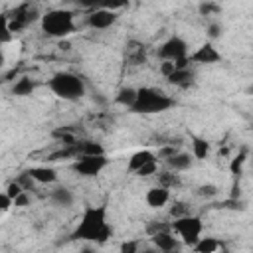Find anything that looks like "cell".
Instances as JSON below:
<instances>
[{
	"label": "cell",
	"instance_id": "obj_35",
	"mask_svg": "<svg viewBox=\"0 0 253 253\" xmlns=\"http://www.w3.org/2000/svg\"><path fill=\"white\" fill-rule=\"evenodd\" d=\"M16 182H18V184H20V186H22L24 190H30V188H32V182H34V180H32V176H30L28 172H24V174H22V176H20V178H18Z\"/></svg>",
	"mask_w": 253,
	"mask_h": 253
},
{
	"label": "cell",
	"instance_id": "obj_14",
	"mask_svg": "<svg viewBox=\"0 0 253 253\" xmlns=\"http://www.w3.org/2000/svg\"><path fill=\"white\" fill-rule=\"evenodd\" d=\"M168 83L176 85V87H190L194 83V71L190 67H182V69H174L168 77Z\"/></svg>",
	"mask_w": 253,
	"mask_h": 253
},
{
	"label": "cell",
	"instance_id": "obj_28",
	"mask_svg": "<svg viewBox=\"0 0 253 253\" xmlns=\"http://www.w3.org/2000/svg\"><path fill=\"white\" fill-rule=\"evenodd\" d=\"M217 208H223V210H243V202L239 198H229V200H223L219 204H215Z\"/></svg>",
	"mask_w": 253,
	"mask_h": 253
},
{
	"label": "cell",
	"instance_id": "obj_27",
	"mask_svg": "<svg viewBox=\"0 0 253 253\" xmlns=\"http://www.w3.org/2000/svg\"><path fill=\"white\" fill-rule=\"evenodd\" d=\"M156 160H150V162H146V164H142L140 168H136L134 170V174L136 176H140V178H146V176H152V174H156Z\"/></svg>",
	"mask_w": 253,
	"mask_h": 253
},
{
	"label": "cell",
	"instance_id": "obj_4",
	"mask_svg": "<svg viewBox=\"0 0 253 253\" xmlns=\"http://www.w3.org/2000/svg\"><path fill=\"white\" fill-rule=\"evenodd\" d=\"M42 28L51 38H65L75 30L73 12L71 10H63V8L49 10L47 14L42 16Z\"/></svg>",
	"mask_w": 253,
	"mask_h": 253
},
{
	"label": "cell",
	"instance_id": "obj_31",
	"mask_svg": "<svg viewBox=\"0 0 253 253\" xmlns=\"http://www.w3.org/2000/svg\"><path fill=\"white\" fill-rule=\"evenodd\" d=\"M215 194H217V188L213 184H204L198 188V196H202V198H211Z\"/></svg>",
	"mask_w": 253,
	"mask_h": 253
},
{
	"label": "cell",
	"instance_id": "obj_17",
	"mask_svg": "<svg viewBox=\"0 0 253 253\" xmlns=\"http://www.w3.org/2000/svg\"><path fill=\"white\" fill-rule=\"evenodd\" d=\"M51 200H53L57 206L69 208V206L73 204V194H71V190H69V188L59 186V188H55V190L51 192Z\"/></svg>",
	"mask_w": 253,
	"mask_h": 253
},
{
	"label": "cell",
	"instance_id": "obj_7",
	"mask_svg": "<svg viewBox=\"0 0 253 253\" xmlns=\"http://www.w3.org/2000/svg\"><path fill=\"white\" fill-rule=\"evenodd\" d=\"M158 55H160L162 59L176 61V59H180V57H186V55H188V43H186L180 36H172V38H168V40L160 45Z\"/></svg>",
	"mask_w": 253,
	"mask_h": 253
},
{
	"label": "cell",
	"instance_id": "obj_25",
	"mask_svg": "<svg viewBox=\"0 0 253 253\" xmlns=\"http://www.w3.org/2000/svg\"><path fill=\"white\" fill-rule=\"evenodd\" d=\"M198 10H200L202 16H211V14H219L221 12V6L217 2H213V0H206V2L200 4Z\"/></svg>",
	"mask_w": 253,
	"mask_h": 253
},
{
	"label": "cell",
	"instance_id": "obj_34",
	"mask_svg": "<svg viewBox=\"0 0 253 253\" xmlns=\"http://www.w3.org/2000/svg\"><path fill=\"white\" fill-rule=\"evenodd\" d=\"M174 69H176V67H174V61H170V59H162L160 71H162V75H164V77H168V75H170Z\"/></svg>",
	"mask_w": 253,
	"mask_h": 253
},
{
	"label": "cell",
	"instance_id": "obj_26",
	"mask_svg": "<svg viewBox=\"0 0 253 253\" xmlns=\"http://www.w3.org/2000/svg\"><path fill=\"white\" fill-rule=\"evenodd\" d=\"M178 184H180L178 174L164 172V174H160V178H158V186H164V188H172V186H178Z\"/></svg>",
	"mask_w": 253,
	"mask_h": 253
},
{
	"label": "cell",
	"instance_id": "obj_19",
	"mask_svg": "<svg viewBox=\"0 0 253 253\" xmlns=\"http://www.w3.org/2000/svg\"><path fill=\"white\" fill-rule=\"evenodd\" d=\"M217 247H219V243L213 237H200L192 245V249L198 251V253H213V251H217Z\"/></svg>",
	"mask_w": 253,
	"mask_h": 253
},
{
	"label": "cell",
	"instance_id": "obj_1",
	"mask_svg": "<svg viewBox=\"0 0 253 253\" xmlns=\"http://www.w3.org/2000/svg\"><path fill=\"white\" fill-rule=\"evenodd\" d=\"M113 235V227L107 223V208L105 206H89L81 221L71 233V239L79 241H95V243H105Z\"/></svg>",
	"mask_w": 253,
	"mask_h": 253
},
{
	"label": "cell",
	"instance_id": "obj_11",
	"mask_svg": "<svg viewBox=\"0 0 253 253\" xmlns=\"http://www.w3.org/2000/svg\"><path fill=\"white\" fill-rule=\"evenodd\" d=\"M152 245L158 249V251H164V253H170V251H176L180 249V239L174 237V233H170V229H162V231H156L152 233Z\"/></svg>",
	"mask_w": 253,
	"mask_h": 253
},
{
	"label": "cell",
	"instance_id": "obj_16",
	"mask_svg": "<svg viewBox=\"0 0 253 253\" xmlns=\"http://www.w3.org/2000/svg\"><path fill=\"white\" fill-rule=\"evenodd\" d=\"M34 89H36V83H34L30 77H20V79L14 83V87H12V93H14L16 97H28V95L34 93Z\"/></svg>",
	"mask_w": 253,
	"mask_h": 253
},
{
	"label": "cell",
	"instance_id": "obj_32",
	"mask_svg": "<svg viewBox=\"0 0 253 253\" xmlns=\"http://www.w3.org/2000/svg\"><path fill=\"white\" fill-rule=\"evenodd\" d=\"M81 8H87V10H97V8H101V4H103V0H75Z\"/></svg>",
	"mask_w": 253,
	"mask_h": 253
},
{
	"label": "cell",
	"instance_id": "obj_38",
	"mask_svg": "<svg viewBox=\"0 0 253 253\" xmlns=\"http://www.w3.org/2000/svg\"><path fill=\"white\" fill-rule=\"evenodd\" d=\"M136 249H138V243L136 241H128V243H123L121 245V251L123 253H136Z\"/></svg>",
	"mask_w": 253,
	"mask_h": 253
},
{
	"label": "cell",
	"instance_id": "obj_2",
	"mask_svg": "<svg viewBox=\"0 0 253 253\" xmlns=\"http://www.w3.org/2000/svg\"><path fill=\"white\" fill-rule=\"evenodd\" d=\"M170 107H174V99L164 95L162 91L150 89V87H142L136 89V99L130 105V113H138V115H152V113H162L168 111Z\"/></svg>",
	"mask_w": 253,
	"mask_h": 253
},
{
	"label": "cell",
	"instance_id": "obj_40",
	"mask_svg": "<svg viewBox=\"0 0 253 253\" xmlns=\"http://www.w3.org/2000/svg\"><path fill=\"white\" fill-rule=\"evenodd\" d=\"M2 65H4V53L0 51V67H2Z\"/></svg>",
	"mask_w": 253,
	"mask_h": 253
},
{
	"label": "cell",
	"instance_id": "obj_20",
	"mask_svg": "<svg viewBox=\"0 0 253 253\" xmlns=\"http://www.w3.org/2000/svg\"><path fill=\"white\" fill-rule=\"evenodd\" d=\"M134 99H136V89H132V87H123V89L117 93V97H115V101H117L119 105L128 107V109H130V105L134 103Z\"/></svg>",
	"mask_w": 253,
	"mask_h": 253
},
{
	"label": "cell",
	"instance_id": "obj_22",
	"mask_svg": "<svg viewBox=\"0 0 253 253\" xmlns=\"http://www.w3.org/2000/svg\"><path fill=\"white\" fill-rule=\"evenodd\" d=\"M208 152H210V144H208L204 138H194V140H192V156H194V158L202 160V158L208 156Z\"/></svg>",
	"mask_w": 253,
	"mask_h": 253
},
{
	"label": "cell",
	"instance_id": "obj_10",
	"mask_svg": "<svg viewBox=\"0 0 253 253\" xmlns=\"http://www.w3.org/2000/svg\"><path fill=\"white\" fill-rule=\"evenodd\" d=\"M190 63H200V65H210V63H217L221 61V53L211 45V43H204L200 45L194 53H190Z\"/></svg>",
	"mask_w": 253,
	"mask_h": 253
},
{
	"label": "cell",
	"instance_id": "obj_39",
	"mask_svg": "<svg viewBox=\"0 0 253 253\" xmlns=\"http://www.w3.org/2000/svg\"><path fill=\"white\" fill-rule=\"evenodd\" d=\"M12 204H16V206H26V204H28V196L22 192V194H18V196L12 200Z\"/></svg>",
	"mask_w": 253,
	"mask_h": 253
},
{
	"label": "cell",
	"instance_id": "obj_30",
	"mask_svg": "<svg viewBox=\"0 0 253 253\" xmlns=\"http://www.w3.org/2000/svg\"><path fill=\"white\" fill-rule=\"evenodd\" d=\"M208 38H211V40H217V38H221V34H223V26L221 24H217V22H211V24H208Z\"/></svg>",
	"mask_w": 253,
	"mask_h": 253
},
{
	"label": "cell",
	"instance_id": "obj_29",
	"mask_svg": "<svg viewBox=\"0 0 253 253\" xmlns=\"http://www.w3.org/2000/svg\"><path fill=\"white\" fill-rule=\"evenodd\" d=\"M126 6H128V0H103V4H101V8H107V10H113V12L123 10Z\"/></svg>",
	"mask_w": 253,
	"mask_h": 253
},
{
	"label": "cell",
	"instance_id": "obj_9",
	"mask_svg": "<svg viewBox=\"0 0 253 253\" xmlns=\"http://www.w3.org/2000/svg\"><path fill=\"white\" fill-rule=\"evenodd\" d=\"M117 20H119V14L113 12V10H107V8H97V10H93V12L87 16V24H89L91 28H97V30L111 28Z\"/></svg>",
	"mask_w": 253,
	"mask_h": 253
},
{
	"label": "cell",
	"instance_id": "obj_21",
	"mask_svg": "<svg viewBox=\"0 0 253 253\" xmlns=\"http://www.w3.org/2000/svg\"><path fill=\"white\" fill-rule=\"evenodd\" d=\"M77 146H79V156L81 154H105V148L93 140H81L77 142Z\"/></svg>",
	"mask_w": 253,
	"mask_h": 253
},
{
	"label": "cell",
	"instance_id": "obj_36",
	"mask_svg": "<svg viewBox=\"0 0 253 253\" xmlns=\"http://www.w3.org/2000/svg\"><path fill=\"white\" fill-rule=\"evenodd\" d=\"M12 206V198L6 192H0V211H6Z\"/></svg>",
	"mask_w": 253,
	"mask_h": 253
},
{
	"label": "cell",
	"instance_id": "obj_18",
	"mask_svg": "<svg viewBox=\"0 0 253 253\" xmlns=\"http://www.w3.org/2000/svg\"><path fill=\"white\" fill-rule=\"evenodd\" d=\"M150 160H156L150 150H138V152H134V154L130 156V160H128V170L134 172L136 168H140L142 164H146V162H150Z\"/></svg>",
	"mask_w": 253,
	"mask_h": 253
},
{
	"label": "cell",
	"instance_id": "obj_37",
	"mask_svg": "<svg viewBox=\"0 0 253 253\" xmlns=\"http://www.w3.org/2000/svg\"><path fill=\"white\" fill-rule=\"evenodd\" d=\"M170 213H172L174 217H180V215H186V213H188V208H186V204H176V206L170 210Z\"/></svg>",
	"mask_w": 253,
	"mask_h": 253
},
{
	"label": "cell",
	"instance_id": "obj_33",
	"mask_svg": "<svg viewBox=\"0 0 253 253\" xmlns=\"http://www.w3.org/2000/svg\"><path fill=\"white\" fill-rule=\"evenodd\" d=\"M22 192H26V190H24V188H22L18 182H12V184H8V188H6V194H8L12 200H14L18 194H22Z\"/></svg>",
	"mask_w": 253,
	"mask_h": 253
},
{
	"label": "cell",
	"instance_id": "obj_13",
	"mask_svg": "<svg viewBox=\"0 0 253 253\" xmlns=\"http://www.w3.org/2000/svg\"><path fill=\"white\" fill-rule=\"evenodd\" d=\"M34 182H40V184H53L57 182V172L53 168H47V166H36V168H30L26 170Z\"/></svg>",
	"mask_w": 253,
	"mask_h": 253
},
{
	"label": "cell",
	"instance_id": "obj_3",
	"mask_svg": "<svg viewBox=\"0 0 253 253\" xmlns=\"http://www.w3.org/2000/svg\"><path fill=\"white\" fill-rule=\"evenodd\" d=\"M49 89L53 95H57L59 99L65 101H77L85 95V83L79 75L71 73V71H59L55 73L49 81H47Z\"/></svg>",
	"mask_w": 253,
	"mask_h": 253
},
{
	"label": "cell",
	"instance_id": "obj_15",
	"mask_svg": "<svg viewBox=\"0 0 253 253\" xmlns=\"http://www.w3.org/2000/svg\"><path fill=\"white\" fill-rule=\"evenodd\" d=\"M166 164L172 168V170H186L190 168L192 164V156L188 152H174L166 158Z\"/></svg>",
	"mask_w": 253,
	"mask_h": 253
},
{
	"label": "cell",
	"instance_id": "obj_8",
	"mask_svg": "<svg viewBox=\"0 0 253 253\" xmlns=\"http://www.w3.org/2000/svg\"><path fill=\"white\" fill-rule=\"evenodd\" d=\"M34 20H38V10L32 8L30 4H22V6H18V8L12 12V16H8L12 34L18 32V30H22V28H26V26L32 24Z\"/></svg>",
	"mask_w": 253,
	"mask_h": 253
},
{
	"label": "cell",
	"instance_id": "obj_5",
	"mask_svg": "<svg viewBox=\"0 0 253 253\" xmlns=\"http://www.w3.org/2000/svg\"><path fill=\"white\" fill-rule=\"evenodd\" d=\"M170 229H174V233L178 235V239L182 243H186V245L192 247L200 239V235H202V219L196 217V215L186 213V215L174 217Z\"/></svg>",
	"mask_w": 253,
	"mask_h": 253
},
{
	"label": "cell",
	"instance_id": "obj_6",
	"mask_svg": "<svg viewBox=\"0 0 253 253\" xmlns=\"http://www.w3.org/2000/svg\"><path fill=\"white\" fill-rule=\"evenodd\" d=\"M109 158L105 154H81L77 156V160L73 162V172L83 176V178H95L97 174H101L103 168H107Z\"/></svg>",
	"mask_w": 253,
	"mask_h": 253
},
{
	"label": "cell",
	"instance_id": "obj_23",
	"mask_svg": "<svg viewBox=\"0 0 253 253\" xmlns=\"http://www.w3.org/2000/svg\"><path fill=\"white\" fill-rule=\"evenodd\" d=\"M12 40V30L8 22V14H0V43H8Z\"/></svg>",
	"mask_w": 253,
	"mask_h": 253
},
{
	"label": "cell",
	"instance_id": "obj_12",
	"mask_svg": "<svg viewBox=\"0 0 253 253\" xmlns=\"http://www.w3.org/2000/svg\"><path fill=\"white\" fill-rule=\"evenodd\" d=\"M144 200H146V204H148L150 208H162V206H166V202L170 200V192H168V188H164V186H154V188H150V190L146 192Z\"/></svg>",
	"mask_w": 253,
	"mask_h": 253
},
{
	"label": "cell",
	"instance_id": "obj_24",
	"mask_svg": "<svg viewBox=\"0 0 253 253\" xmlns=\"http://www.w3.org/2000/svg\"><path fill=\"white\" fill-rule=\"evenodd\" d=\"M245 160H247V150H241L235 158H231V162H229V172L235 174V176H239V174H241V168H243V164H245Z\"/></svg>",
	"mask_w": 253,
	"mask_h": 253
}]
</instances>
